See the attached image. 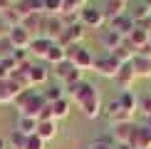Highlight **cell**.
Returning a JSON list of instances; mask_svg holds the SVG:
<instances>
[{
  "label": "cell",
  "mask_w": 151,
  "mask_h": 149,
  "mask_svg": "<svg viewBox=\"0 0 151 149\" xmlns=\"http://www.w3.org/2000/svg\"><path fill=\"white\" fill-rule=\"evenodd\" d=\"M67 97H70V102L87 117V119H97V117L102 114V109H104L102 95H99V90L94 87V82H89V80H82V82H77L74 87H70V90H67Z\"/></svg>",
  "instance_id": "6da1fadb"
},
{
  "label": "cell",
  "mask_w": 151,
  "mask_h": 149,
  "mask_svg": "<svg viewBox=\"0 0 151 149\" xmlns=\"http://www.w3.org/2000/svg\"><path fill=\"white\" fill-rule=\"evenodd\" d=\"M15 104H17V109H20V114L32 117V119H37V117L42 114V109L47 107L42 92H35V87L32 90H22L20 95L15 97Z\"/></svg>",
  "instance_id": "7a4b0ae2"
},
{
  "label": "cell",
  "mask_w": 151,
  "mask_h": 149,
  "mask_svg": "<svg viewBox=\"0 0 151 149\" xmlns=\"http://www.w3.org/2000/svg\"><path fill=\"white\" fill-rule=\"evenodd\" d=\"M67 50V60L72 62L77 70H89V67H94V55L89 52L87 47H82V45H70V47H65Z\"/></svg>",
  "instance_id": "3957f363"
},
{
  "label": "cell",
  "mask_w": 151,
  "mask_h": 149,
  "mask_svg": "<svg viewBox=\"0 0 151 149\" xmlns=\"http://www.w3.org/2000/svg\"><path fill=\"white\" fill-rule=\"evenodd\" d=\"M119 67H122V62H119L111 52L94 57V72H97V74H102V77L114 80V77H116V72H119Z\"/></svg>",
  "instance_id": "277c9868"
},
{
  "label": "cell",
  "mask_w": 151,
  "mask_h": 149,
  "mask_svg": "<svg viewBox=\"0 0 151 149\" xmlns=\"http://www.w3.org/2000/svg\"><path fill=\"white\" fill-rule=\"evenodd\" d=\"M62 30H65V22H62L60 15H47V12L42 15V27H40L42 37H50L52 42H57L60 35H62Z\"/></svg>",
  "instance_id": "5b68a950"
},
{
  "label": "cell",
  "mask_w": 151,
  "mask_h": 149,
  "mask_svg": "<svg viewBox=\"0 0 151 149\" xmlns=\"http://www.w3.org/2000/svg\"><path fill=\"white\" fill-rule=\"evenodd\" d=\"M104 114H106V119H109V124H122V122H134V114L131 112H127L122 107V102H119V97L116 99H111L109 104L104 107Z\"/></svg>",
  "instance_id": "8992f818"
},
{
  "label": "cell",
  "mask_w": 151,
  "mask_h": 149,
  "mask_svg": "<svg viewBox=\"0 0 151 149\" xmlns=\"http://www.w3.org/2000/svg\"><path fill=\"white\" fill-rule=\"evenodd\" d=\"M79 22L84 25V27H102L106 22L102 8H92V5H84V8L79 10Z\"/></svg>",
  "instance_id": "52a82bcc"
},
{
  "label": "cell",
  "mask_w": 151,
  "mask_h": 149,
  "mask_svg": "<svg viewBox=\"0 0 151 149\" xmlns=\"http://www.w3.org/2000/svg\"><path fill=\"white\" fill-rule=\"evenodd\" d=\"M127 144L131 149H151V129H146L144 124H134V132Z\"/></svg>",
  "instance_id": "ba28073f"
},
{
  "label": "cell",
  "mask_w": 151,
  "mask_h": 149,
  "mask_svg": "<svg viewBox=\"0 0 151 149\" xmlns=\"http://www.w3.org/2000/svg\"><path fill=\"white\" fill-rule=\"evenodd\" d=\"M82 37H84V25H82V22H77V25H67V27L62 30V35H60L57 45H62V47L79 45V42H82Z\"/></svg>",
  "instance_id": "9c48e42d"
},
{
  "label": "cell",
  "mask_w": 151,
  "mask_h": 149,
  "mask_svg": "<svg viewBox=\"0 0 151 149\" xmlns=\"http://www.w3.org/2000/svg\"><path fill=\"white\" fill-rule=\"evenodd\" d=\"M134 80H136L134 67H131V62H127V65H122V67H119V72H116L114 82L119 85V90H122V92H129L131 87H134Z\"/></svg>",
  "instance_id": "30bf717a"
},
{
  "label": "cell",
  "mask_w": 151,
  "mask_h": 149,
  "mask_svg": "<svg viewBox=\"0 0 151 149\" xmlns=\"http://www.w3.org/2000/svg\"><path fill=\"white\" fill-rule=\"evenodd\" d=\"M8 37H10V42H12V45H15V50H27V47H30V42H32V35H30L27 30L22 27V25L12 27Z\"/></svg>",
  "instance_id": "8fae6325"
},
{
  "label": "cell",
  "mask_w": 151,
  "mask_h": 149,
  "mask_svg": "<svg viewBox=\"0 0 151 149\" xmlns=\"http://www.w3.org/2000/svg\"><path fill=\"white\" fill-rule=\"evenodd\" d=\"M20 87H17V82L15 80H0V102L3 104H8V102H15V97L20 95Z\"/></svg>",
  "instance_id": "7c38bea8"
},
{
  "label": "cell",
  "mask_w": 151,
  "mask_h": 149,
  "mask_svg": "<svg viewBox=\"0 0 151 149\" xmlns=\"http://www.w3.org/2000/svg\"><path fill=\"white\" fill-rule=\"evenodd\" d=\"M55 42L50 40V37H42V35H37L32 37V42H30V47H27V52L32 55V57H42L45 60V55L50 52V47H52Z\"/></svg>",
  "instance_id": "4fadbf2b"
},
{
  "label": "cell",
  "mask_w": 151,
  "mask_h": 149,
  "mask_svg": "<svg viewBox=\"0 0 151 149\" xmlns=\"http://www.w3.org/2000/svg\"><path fill=\"white\" fill-rule=\"evenodd\" d=\"M109 27H111V30H116L119 35L129 37V35H131V30L136 27V22L131 20V15H127V12H124V15H119V17H114V20H109Z\"/></svg>",
  "instance_id": "5bb4252c"
},
{
  "label": "cell",
  "mask_w": 151,
  "mask_h": 149,
  "mask_svg": "<svg viewBox=\"0 0 151 149\" xmlns=\"http://www.w3.org/2000/svg\"><path fill=\"white\" fill-rule=\"evenodd\" d=\"M131 132H134V122H122V124H111V139L116 144H127Z\"/></svg>",
  "instance_id": "9a60e30c"
},
{
  "label": "cell",
  "mask_w": 151,
  "mask_h": 149,
  "mask_svg": "<svg viewBox=\"0 0 151 149\" xmlns=\"http://www.w3.org/2000/svg\"><path fill=\"white\" fill-rule=\"evenodd\" d=\"M27 74H30V85H32V87H37V85H45L47 80H50V70H47L45 65H35V62H30Z\"/></svg>",
  "instance_id": "2e32d148"
},
{
  "label": "cell",
  "mask_w": 151,
  "mask_h": 149,
  "mask_svg": "<svg viewBox=\"0 0 151 149\" xmlns=\"http://www.w3.org/2000/svg\"><path fill=\"white\" fill-rule=\"evenodd\" d=\"M72 107H74V104L70 102V97H62V99H57V102H52V104H50V109H52V119L60 122V119H65V117H70Z\"/></svg>",
  "instance_id": "e0dca14e"
},
{
  "label": "cell",
  "mask_w": 151,
  "mask_h": 149,
  "mask_svg": "<svg viewBox=\"0 0 151 149\" xmlns=\"http://www.w3.org/2000/svg\"><path fill=\"white\" fill-rule=\"evenodd\" d=\"M37 137H40L42 142H50V139H55L57 137V122L55 119H42V122H37Z\"/></svg>",
  "instance_id": "ac0fdd59"
},
{
  "label": "cell",
  "mask_w": 151,
  "mask_h": 149,
  "mask_svg": "<svg viewBox=\"0 0 151 149\" xmlns=\"http://www.w3.org/2000/svg\"><path fill=\"white\" fill-rule=\"evenodd\" d=\"M40 92H42V97H45V102H47V104H52V102H57V99L67 97V90H65V85H62V82L47 85L45 90H40Z\"/></svg>",
  "instance_id": "d6986e66"
},
{
  "label": "cell",
  "mask_w": 151,
  "mask_h": 149,
  "mask_svg": "<svg viewBox=\"0 0 151 149\" xmlns=\"http://www.w3.org/2000/svg\"><path fill=\"white\" fill-rule=\"evenodd\" d=\"M124 8H127V0H106L104 8H102L106 22L114 20V17H119V15H124Z\"/></svg>",
  "instance_id": "ffe728a7"
},
{
  "label": "cell",
  "mask_w": 151,
  "mask_h": 149,
  "mask_svg": "<svg viewBox=\"0 0 151 149\" xmlns=\"http://www.w3.org/2000/svg\"><path fill=\"white\" fill-rule=\"evenodd\" d=\"M131 67H134L136 77H151V57H144V55L136 52L134 60H131Z\"/></svg>",
  "instance_id": "44dd1931"
},
{
  "label": "cell",
  "mask_w": 151,
  "mask_h": 149,
  "mask_svg": "<svg viewBox=\"0 0 151 149\" xmlns=\"http://www.w3.org/2000/svg\"><path fill=\"white\" fill-rule=\"evenodd\" d=\"M127 42H131V45L136 47V52H139L141 47H146V45H149V30H146V27H141V25H136V27L131 30V35L127 37Z\"/></svg>",
  "instance_id": "7402d4cb"
},
{
  "label": "cell",
  "mask_w": 151,
  "mask_h": 149,
  "mask_svg": "<svg viewBox=\"0 0 151 149\" xmlns=\"http://www.w3.org/2000/svg\"><path fill=\"white\" fill-rule=\"evenodd\" d=\"M111 55H114V57H116L119 62H122V65H127V62H131V60H134L136 47L131 45V42H127V40H124V42H122V45H119L116 50H111Z\"/></svg>",
  "instance_id": "603a6c76"
},
{
  "label": "cell",
  "mask_w": 151,
  "mask_h": 149,
  "mask_svg": "<svg viewBox=\"0 0 151 149\" xmlns=\"http://www.w3.org/2000/svg\"><path fill=\"white\" fill-rule=\"evenodd\" d=\"M124 40H127V37H124V35H119L116 30H111V27H106L104 33H102V45L109 50V52H111V50H116Z\"/></svg>",
  "instance_id": "cb8c5ba5"
},
{
  "label": "cell",
  "mask_w": 151,
  "mask_h": 149,
  "mask_svg": "<svg viewBox=\"0 0 151 149\" xmlns=\"http://www.w3.org/2000/svg\"><path fill=\"white\" fill-rule=\"evenodd\" d=\"M42 15H45V12H30L27 17H22V22H20V25L27 30L30 35L35 33V37H37V35H40V27H42Z\"/></svg>",
  "instance_id": "d4e9b609"
},
{
  "label": "cell",
  "mask_w": 151,
  "mask_h": 149,
  "mask_svg": "<svg viewBox=\"0 0 151 149\" xmlns=\"http://www.w3.org/2000/svg\"><path fill=\"white\" fill-rule=\"evenodd\" d=\"M15 129L30 137V134H35V132H37V119H32V117H25V114H20V117H17V124H15Z\"/></svg>",
  "instance_id": "484cf974"
},
{
  "label": "cell",
  "mask_w": 151,
  "mask_h": 149,
  "mask_svg": "<svg viewBox=\"0 0 151 149\" xmlns=\"http://www.w3.org/2000/svg\"><path fill=\"white\" fill-rule=\"evenodd\" d=\"M45 60L50 62V65H60V62H65V60H67V50L55 42V45L50 47V52L45 55Z\"/></svg>",
  "instance_id": "4316f807"
},
{
  "label": "cell",
  "mask_w": 151,
  "mask_h": 149,
  "mask_svg": "<svg viewBox=\"0 0 151 149\" xmlns=\"http://www.w3.org/2000/svg\"><path fill=\"white\" fill-rule=\"evenodd\" d=\"M119 102H122V107L127 109V112H131V114L139 109V97H136L131 90L129 92H122V95H119Z\"/></svg>",
  "instance_id": "83f0119b"
},
{
  "label": "cell",
  "mask_w": 151,
  "mask_h": 149,
  "mask_svg": "<svg viewBox=\"0 0 151 149\" xmlns=\"http://www.w3.org/2000/svg\"><path fill=\"white\" fill-rule=\"evenodd\" d=\"M116 142L111 139V134H104V137H97V139H92L89 144H87V149H114Z\"/></svg>",
  "instance_id": "f1b7e54d"
},
{
  "label": "cell",
  "mask_w": 151,
  "mask_h": 149,
  "mask_svg": "<svg viewBox=\"0 0 151 149\" xmlns=\"http://www.w3.org/2000/svg\"><path fill=\"white\" fill-rule=\"evenodd\" d=\"M74 70V65L70 60H65V62H60V65H55V77L60 80V82H65L67 77H70V72Z\"/></svg>",
  "instance_id": "f546056e"
},
{
  "label": "cell",
  "mask_w": 151,
  "mask_h": 149,
  "mask_svg": "<svg viewBox=\"0 0 151 149\" xmlns=\"http://www.w3.org/2000/svg\"><path fill=\"white\" fill-rule=\"evenodd\" d=\"M25 142H27V134L12 129V134H10V139H8V147L10 149H25Z\"/></svg>",
  "instance_id": "4dcf8cb0"
},
{
  "label": "cell",
  "mask_w": 151,
  "mask_h": 149,
  "mask_svg": "<svg viewBox=\"0 0 151 149\" xmlns=\"http://www.w3.org/2000/svg\"><path fill=\"white\" fill-rule=\"evenodd\" d=\"M47 15H62V0H45Z\"/></svg>",
  "instance_id": "1f68e13d"
},
{
  "label": "cell",
  "mask_w": 151,
  "mask_h": 149,
  "mask_svg": "<svg viewBox=\"0 0 151 149\" xmlns=\"http://www.w3.org/2000/svg\"><path fill=\"white\" fill-rule=\"evenodd\" d=\"M15 52V45L10 42V37H0V57H10Z\"/></svg>",
  "instance_id": "d6a6232c"
},
{
  "label": "cell",
  "mask_w": 151,
  "mask_h": 149,
  "mask_svg": "<svg viewBox=\"0 0 151 149\" xmlns=\"http://www.w3.org/2000/svg\"><path fill=\"white\" fill-rule=\"evenodd\" d=\"M45 144H47V142H42L37 134H30L27 142H25V149H45Z\"/></svg>",
  "instance_id": "836d02e7"
},
{
  "label": "cell",
  "mask_w": 151,
  "mask_h": 149,
  "mask_svg": "<svg viewBox=\"0 0 151 149\" xmlns=\"http://www.w3.org/2000/svg\"><path fill=\"white\" fill-rule=\"evenodd\" d=\"M139 112H141L144 117H151V95L139 97Z\"/></svg>",
  "instance_id": "e575fe53"
},
{
  "label": "cell",
  "mask_w": 151,
  "mask_h": 149,
  "mask_svg": "<svg viewBox=\"0 0 151 149\" xmlns=\"http://www.w3.org/2000/svg\"><path fill=\"white\" fill-rule=\"evenodd\" d=\"M10 30H12V25H10V20L0 12V37H8L10 35Z\"/></svg>",
  "instance_id": "d590c367"
},
{
  "label": "cell",
  "mask_w": 151,
  "mask_h": 149,
  "mask_svg": "<svg viewBox=\"0 0 151 149\" xmlns=\"http://www.w3.org/2000/svg\"><path fill=\"white\" fill-rule=\"evenodd\" d=\"M141 124H144L146 129H151V117H144V122H141Z\"/></svg>",
  "instance_id": "8d00e7d4"
},
{
  "label": "cell",
  "mask_w": 151,
  "mask_h": 149,
  "mask_svg": "<svg viewBox=\"0 0 151 149\" xmlns=\"http://www.w3.org/2000/svg\"><path fill=\"white\" fill-rule=\"evenodd\" d=\"M0 149H8V139H3V137H0Z\"/></svg>",
  "instance_id": "74e56055"
},
{
  "label": "cell",
  "mask_w": 151,
  "mask_h": 149,
  "mask_svg": "<svg viewBox=\"0 0 151 149\" xmlns=\"http://www.w3.org/2000/svg\"><path fill=\"white\" fill-rule=\"evenodd\" d=\"M114 149H131V147H129V144H116Z\"/></svg>",
  "instance_id": "f35d334b"
},
{
  "label": "cell",
  "mask_w": 151,
  "mask_h": 149,
  "mask_svg": "<svg viewBox=\"0 0 151 149\" xmlns=\"http://www.w3.org/2000/svg\"><path fill=\"white\" fill-rule=\"evenodd\" d=\"M144 5H146V8L151 10V0H144Z\"/></svg>",
  "instance_id": "ab89813d"
},
{
  "label": "cell",
  "mask_w": 151,
  "mask_h": 149,
  "mask_svg": "<svg viewBox=\"0 0 151 149\" xmlns=\"http://www.w3.org/2000/svg\"><path fill=\"white\" fill-rule=\"evenodd\" d=\"M149 45H151V30H149Z\"/></svg>",
  "instance_id": "60d3db41"
},
{
  "label": "cell",
  "mask_w": 151,
  "mask_h": 149,
  "mask_svg": "<svg viewBox=\"0 0 151 149\" xmlns=\"http://www.w3.org/2000/svg\"><path fill=\"white\" fill-rule=\"evenodd\" d=\"M12 3H15V0H12Z\"/></svg>",
  "instance_id": "b9f144b4"
}]
</instances>
